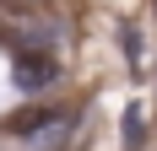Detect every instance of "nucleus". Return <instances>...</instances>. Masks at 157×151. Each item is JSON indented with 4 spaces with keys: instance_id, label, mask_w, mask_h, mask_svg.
<instances>
[{
    "instance_id": "f257e3e1",
    "label": "nucleus",
    "mask_w": 157,
    "mask_h": 151,
    "mask_svg": "<svg viewBox=\"0 0 157 151\" xmlns=\"http://www.w3.org/2000/svg\"><path fill=\"white\" fill-rule=\"evenodd\" d=\"M0 43L11 54H54L65 43V22L38 6H6L0 11Z\"/></svg>"
},
{
    "instance_id": "f03ea898",
    "label": "nucleus",
    "mask_w": 157,
    "mask_h": 151,
    "mask_svg": "<svg viewBox=\"0 0 157 151\" xmlns=\"http://www.w3.org/2000/svg\"><path fill=\"white\" fill-rule=\"evenodd\" d=\"M6 130L22 135V146L44 151V146H54V140L71 130V113H65V108H16V113H6Z\"/></svg>"
},
{
    "instance_id": "7ed1b4c3",
    "label": "nucleus",
    "mask_w": 157,
    "mask_h": 151,
    "mask_svg": "<svg viewBox=\"0 0 157 151\" xmlns=\"http://www.w3.org/2000/svg\"><path fill=\"white\" fill-rule=\"evenodd\" d=\"M60 54H11V81L22 97H38V92H49L54 81H60Z\"/></svg>"
},
{
    "instance_id": "20e7f679",
    "label": "nucleus",
    "mask_w": 157,
    "mask_h": 151,
    "mask_svg": "<svg viewBox=\"0 0 157 151\" xmlns=\"http://www.w3.org/2000/svg\"><path fill=\"white\" fill-rule=\"evenodd\" d=\"M125 146H141V103L125 108Z\"/></svg>"
},
{
    "instance_id": "39448f33",
    "label": "nucleus",
    "mask_w": 157,
    "mask_h": 151,
    "mask_svg": "<svg viewBox=\"0 0 157 151\" xmlns=\"http://www.w3.org/2000/svg\"><path fill=\"white\" fill-rule=\"evenodd\" d=\"M6 6H22V0H6Z\"/></svg>"
}]
</instances>
